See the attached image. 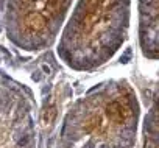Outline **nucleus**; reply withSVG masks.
I'll return each mask as SVG.
<instances>
[{"instance_id": "3", "label": "nucleus", "mask_w": 159, "mask_h": 148, "mask_svg": "<svg viewBox=\"0 0 159 148\" xmlns=\"http://www.w3.org/2000/svg\"><path fill=\"white\" fill-rule=\"evenodd\" d=\"M103 126H105V123H103L102 115L100 114H94V115H91V117L86 119L83 128H84L86 132H97V131H102Z\"/></svg>"}, {"instance_id": "1", "label": "nucleus", "mask_w": 159, "mask_h": 148, "mask_svg": "<svg viewBox=\"0 0 159 148\" xmlns=\"http://www.w3.org/2000/svg\"><path fill=\"white\" fill-rule=\"evenodd\" d=\"M134 0H80L73 41L83 62L98 65L114 58L128 42Z\"/></svg>"}, {"instance_id": "4", "label": "nucleus", "mask_w": 159, "mask_h": 148, "mask_svg": "<svg viewBox=\"0 0 159 148\" xmlns=\"http://www.w3.org/2000/svg\"><path fill=\"white\" fill-rule=\"evenodd\" d=\"M55 115H56V109L55 108H50L45 114H44V122L48 125V123H52L53 122V119H55Z\"/></svg>"}, {"instance_id": "2", "label": "nucleus", "mask_w": 159, "mask_h": 148, "mask_svg": "<svg viewBox=\"0 0 159 148\" xmlns=\"http://www.w3.org/2000/svg\"><path fill=\"white\" fill-rule=\"evenodd\" d=\"M137 45L147 61H159V0H136Z\"/></svg>"}]
</instances>
